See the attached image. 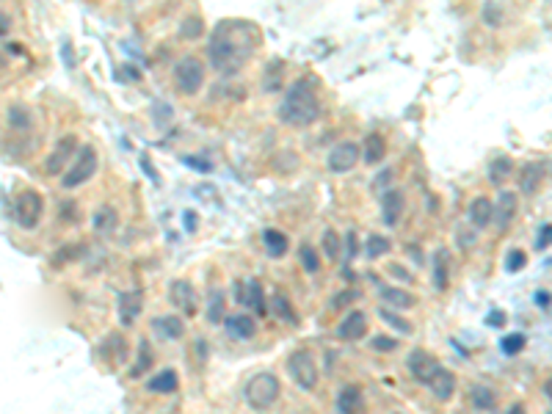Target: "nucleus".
I'll use <instances>...</instances> for the list:
<instances>
[{"mask_svg":"<svg viewBox=\"0 0 552 414\" xmlns=\"http://www.w3.org/2000/svg\"><path fill=\"white\" fill-rule=\"evenodd\" d=\"M257 39V28H252L249 23L240 20H224L210 31V42H207V56L213 69L232 75L240 66L246 64L252 47Z\"/></svg>","mask_w":552,"mask_h":414,"instance_id":"obj_1","label":"nucleus"},{"mask_svg":"<svg viewBox=\"0 0 552 414\" xmlns=\"http://www.w3.org/2000/svg\"><path fill=\"white\" fill-rule=\"evenodd\" d=\"M279 119L282 125L295 130L312 128L318 119H321V97H318V89L312 80H295L288 95L279 105Z\"/></svg>","mask_w":552,"mask_h":414,"instance_id":"obj_2","label":"nucleus"},{"mask_svg":"<svg viewBox=\"0 0 552 414\" xmlns=\"http://www.w3.org/2000/svg\"><path fill=\"white\" fill-rule=\"evenodd\" d=\"M279 392H282V382H279L274 373L262 370V373H254V376L246 382L243 398H246V403H249L252 409L265 412V409H271V406L276 403Z\"/></svg>","mask_w":552,"mask_h":414,"instance_id":"obj_3","label":"nucleus"},{"mask_svg":"<svg viewBox=\"0 0 552 414\" xmlns=\"http://www.w3.org/2000/svg\"><path fill=\"white\" fill-rule=\"evenodd\" d=\"M97 150L94 147H89V144H83L80 150H78V155L75 160L69 163V169L64 171V177H61V185H64L66 191H75V188H80L83 183H89L92 177H94V171H97Z\"/></svg>","mask_w":552,"mask_h":414,"instance_id":"obj_4","label":"nucleus"},{"mask_svg":"<svg viewBox=\"0 0 552 414\" xmlns=\"http://www.w3.org/2000/svg\"><path fill=\"white\" fill-rule=\"evenodd\" d=\"M171 78H174V89L180 95L194 97L199 95V89L204 86V64L196 59V56H185L180 59L174 69H171Z\"/></svg>","mask_w":552,"mask_h":414,"instance_id":"obj_5","label":"nucleus"},{"mask_svg":"<svg viewBox=\"0 0 552 414\" xmlns=\"http://www.w3.org/2000/svg\"><path fill=\"white\" fill-rule=\"evenodd\" d=\"M288 373L295 382V386H301L304 392H312L315 384H318V362H315V356L309 351L301 348L288 359Z\"/></svg>","mask_w":552,"mask_h":414,"instance_id":"obj_6","label":"nucleus"},{"mask_svg":"<svg viewBox=\"0 0 552 414\" xmlns=\"http://www.w3.org/2000/svg\"><path fill=\"white\" fill-rule=\"evenodd\" d=\"M42 213H44L42 193L31 191V188L17 193V199H14V219H17V224L23 229H33L39 224V219H42Z\"/></svg>","mask_w":552,"mask_h":414,"instance_id":"obj_7","label":"nucleus"},{"mask_svg":"<svg viewBox=\"0 0 552 414\" xmlns=\"http://www.w3.org/2000/svg\"><path fill=\"white\" fill-rule=\"evenodd\" d=\"M359 158H362V150H359L357 144H354V141H343V144H337V147L329 152L326 166H329L331 174H348V171L357 169Z\"/></svg>","mask_w":552,"mask_h":414,"instance_id":"obj_8","label":"nucleus"},{"mask_svg":"<svg viewBox=\"0 0 552 414\" xmlns=\"http://www.w3.org/2000/svg\"><path fill=\"white\" fill-rule=\"evenodd\" d=\"M78 135H64L59 144H56V150L47 155V160H44V171L47 174H61L64 169H69V163L75 160V155H78Z\"/></svg>","mask_w":552,"mask_h":414,"instance_id":"obj_9","label":"nucleus"},{"mask_svg":"<svg viewBox=\"0 0 552 414\" xmlns=\"http://www.w3.org/2000/svg\"><path fill=\"white\" fill-rule=\"evenodd\" d=\"M406 365H409V373L417 379V382H422L425 386H428V382L434 379V373L442 367L428 351H422V348H415L412 353H409V359H406Z\"/></svg>","mask_w":552,"mask_h":414,"instance_id":"obj_10","label":"nucleus"},{"mask_svg":"<svg viewBox=\"0 0 552 414\" xmlns=\"http://www.w3.org/2000/svg\"><path fill=\"white\" fill-rule=\"evenodd\" d=\"M517 205H520V196L514 191H500L497 196V205H494V219L491 221L497 224V232H505L508 224L514 221L517 216Z\"/></svg>","mask_w":552,"mask_h":414,"instance_id":"obj_11","label":"nucleus"},{"mask_svg":"<svg viewBox=\"0 0 552 414\" xmlns=\"http://www.w3.org/2000/svg\"><path fill=\"white\" fill-rule=\"evenodd\" d=\"M141 307H144V293L141 290H128L119 296L116 301V312H119V323L122 326H133L138 315H141Z\"/></svg>","mask_w":552,"mask_h":414,"instance_id":"obj_12","label":"nucleus"},{"mask_svg":"<svg viewBox=\"0 0 552 414\" xmlns=\"http://www.w3.org/2000/svg\"><path fill=\"white\" fill-rule=\"evenodd\" d=\"M171 301L191 318V315H196V290H194V285L188 282V279H174L171 282Z\"/></svg>","mask_w":552,"mask_h":414,"instance_id":"obj_13","label":"nucleus"},{"mask_svg":"<svg viewBox=\"0 0 552 414\" xmlns=\"http://www.w3.org/2000/svg\"><path fill=\"white\" fill-rule=\"evenodd\" d=\"M467 219L475 229H486L491 219H494V202L486 199V196H475L467 207Z\"/></svg>","mask_w":552,"mask_h":414,"instance_id":"obj_14","label":"nucleus"},{"mask_svg":"<svg viewBox=\"0 0 552 414\" xmlns=\"http://www.w3.org/2000/svg\"><path fill=\"white\" fill-rule=\"evenodd\" d=\"M364 331H367V315L364 312H348L343 323L337 326V334H340V340H348V343H354V340H362L364 337Z\"/></svg>","mask_w":552,"mask_h":414,"instance_id":"obj_15","label":"nucleus"},{"mask_svg":"<svg viewBox=\"0 0 552 414\" xmlns=\"http://www.w3.org/2000/svg\"><path fill=\"white\" fill-rule=\"evenodd\" d=\"M541 183H544V166L541 163L530 160V163H525L520 169V193L533 196V193L541 188Z\"/></svg>","mask_w":552,"mask_h":414,"instance_id":"obj_16","label":"nucleus"},{"mask_svg":"<svg viewBox=\"0 0 552 414\" xmlns=\"http://www.w3.org/2000/svg\"><path fill=\"white\" fill-rule=\"evenodd\" d=\"M403 207H406V196L403 191H387L384 193V199H381V221L387 224V226H395V224L400 221V216H403Z\"/></svg>","mask_w":552,"mask_h":414,"instance_id":"obj_17","label":"nucleus"},{"mask_svg":"<svg viewBox=\"0 0 552 414\" xmlns=\"http://www.w3.org/2000/svg\"><path fill=\"white\" fill-rule=\"evenodd\" d=\"M362 158H364L367 166H379L381 160L387 158V138L381 133H367L364 144H362Z\"/></svg>","mask_w":552,"mask_h":414,"instance_id":"obj_18","label":"nucleus"},{"mask_svg":"<svg viewBox=\"0 0 552 414\" xmlns=\"http://www.w3.org/2000/svg\"><path fill=\"white\" fill-rule=\"evenodd\" d=\"M428 389L434 392L436 401H450L455 392V373L453 370H448V367H439V370L434 373V379L428 382Z\"/></svg>","mask_w":552,"mask_h":414,"instance_id":"obj_19","label":"nucleus"},{"mask_svg":"<svg viewBox=\"0 0 552 414\" xmlns=\"http://www.w3.org/2000/svg\"><path fill=\"white\" fill-rule=\"evenodd\" d=\"M240 304H249V307H254V312L257 315H265V298H262V285L257 279H249V282H243V285H238V296H235Z\"/></svg>","mask_w":552,"mask_h":414,"instance_id":"obj_20","label":"nucleus"},{"mask_svg":"<svg viewBox=\"0 0 552 414\" xmlns=\"http://www.w3.org/2000/svg\"><path fill=\"white\" fill-rule=\"evenodd\" d=\"M362 406H364V395H362V389H359L357 384H348V386L340 389V395H337V412L359 414Z\"/></svg>","mask_w":552,"mask_h":414,"instance_id":"obj_21","label":"nucleus"},{"mask_svg":"<svg viewBox=\"0 0 552 414\" xmlns=\"http://www.w3.org/2000/svg\"><path fill=\"white\" fill-rule=\"evenodd\" d=\"M434 285L436 290H448L450 285V252L448 249H436L434 255Z\"/></svg>","mask_w":552,"mask_h":414,"instance_id":"obj_22","label":"nucleus"},{"mask_svg":"<svg viewBox=\"0 0 552 414\" xmlns=\"http://www.w3.org/2000/svg\"><path fill=\"white\" fill-rule=\"evenodd\" d=\"M224 326H227L229 337H235V340H249L257 331V323L249 315H232V318L224 320Z\"/></svg>","mask_w":552,"mask_h":414,"instance_id":"obj_23","label":"nucleus"},{"mask_svg":"<svg viewBox=\"0 0 552 414\" xmlns=\"http://www.w3.org/2000/svg\"><path fill=\"white\" fill-rule=\"evenodd\" d=\"M262 243H265V249H268V255L271 257H285L288 255V249H290L288 235L279 232V229H265V232H262Z\"/></svg>","mask_w":552,"mask_h":414,"instance_id":"obj_24","label":"nucleus"},{"mask_svg":"<svg viewBox=\"0 0 552 414\" xmlns=\"http://www.w3.org/2000/svg\"><path fill=\"white\" fill-rule=\"evenodd\" d=\"M470 403L475 406V409H481V412H489V409H494V403H497V392L486 386V384H475L472 389H470Z\"/></svg>","mask_w":552,"mask_h":414,"instance_id":"obj_25","label":"nucleus"},{"mask_svg":"<svg viewBox=\"0 0 552 414\" xmlns=\"http://www.w3.org/2000/svg\"><path fill=\"white\" fill-rule=\"evenodd\" d=\"M207 320L210 323H224L227 320V296L224 290H213L210 298H207Z\"/></svg>","mask_w":552,"mask_h":414,"instance_id":"obj_26","label":"nucleus"},{"mask_svg":"<svg viewBox=\"0 0 552 414\" xmlns=\"http://www.w3.org/2000/svg\"><path fill=\"white\" fill-rule=\"evenodd\" d=\"M94 229H97L99 235H111L114 229H116V224H119V213H116V207H111V205H102L97 213H94Z\"/></svg>","mask_w":552,"mask_h":414,"instance_id":"obj_27","label":"nucleus"},{"mask_svg":"<svg viewBox=\"0 0 552 414\" xmlns=\"http://www.w3.org/2000/svg\"><path fill=\"white\" fill-rule=\"evenodd\" d=\"M180 386V376L174 370H161L158 376H152L147 382V389L149 392H158V395H166V392H174Z\"/></svg>","mask_w":552,"mask_h":414,"instance_id":"obj_28","label":"nucleus"},{"mask_svg":"<svg viewBox=\"0 0 552 414\" xmlns=\"http://www.w3.org/2000/svg\"><path fill=\"white\" fill-rule=\"evenodd\" d=\"M271 307H274L276 318H282L285 323H290V326H298V315H295V310H293L290 298H288L282 290H276V293L271 296Z\"/></svg>","mask_w":552,"mask_h":414,"instance_id":"obj_29","label":"nucleus"},{"mask_svg":"<svg viewBox=\"0 0 552 414\" xmlns=\"http://www.w3.org/2000/svg\"><path fill=\"white\" fill-rule=\"evenodd\" d=\"M511 171H514V160L508 158V155H497V158L489 163V183L491 185H503Z\"/></svg>","mask_w":552,"mask_h":414,"instance_id":"obj_30","label":"nucleus"},{"mask_svg":"<svg viewBox=\"0 0 552 414\" xmlns=\"http://www.w3.org/2000/svg\"><path fill=\"white\" fill-rule=\"evenodd\" d=\"M155 329L161 334H166V340H180L183 331H185L183 318H177V315H161V318H155Z\"/></svg>","mask_w":552,"mask_h":414,"instance_id":"obj_31","label":"nucleus"},{"mask_svg":"<svg viewBox=\"0 0 552 414\" xmlns=\"http://www.w3.org/2000/svg\"><path fill=\"white\" fill-rule=\"evenodd\" d=\"M381 301L390 304V307H398V310L415 307V296H409V293L400 290V287H384V290H381Z\"/></svg>","mask_w":552,"mask_h":414,"instance_id":"obj_32","label":"nucleus"},{"mask_svg":"<svg viewBox=\"0 0 552 414\" xmlns=\"http://www.w3.org/2000/svg\"><path fill=\"white\" fill-rule=\"evenodd\" d=\"M321 252L326 255V260H340V252H343V238H340L334 229H326L324 232Z\"/></svg>","mask_w":552,"mask_h":414,"instance_id":"obj_33","label":"nucleus"},{"mask_svg":"<svg viewBox=\"0 0 552 414\" xmlns=\"http://www.w3.org/2000/svg\"><path fill=\"white\" fill-rule=\"evenodd\" d=\"M8 125L17 130H28L33 125V114L25 105H11L8 108Z\"/></svg>","mask_w":552,"mask_h":414,"instance_id":"obj_34","label":"nucleus"},{"mask_svg":"<svg viewBox=\"0 0 552 414\" xmlns=\"http://www.w3.org/2000/svg\"><path fill=\"white\" fill-rule=\"evenodd\" d=\"M298 260H301V265H304L307 274H318L321 271V252H315L309 243H304L298 249Z\"/></svg>","mask_w":552,"mask_h":414,"instance_id":"obj_35","label":"nucleus"},{"mask_svg":"<svg viewBox=\"0 0 552 414\" xmlns=\"http://www.w3.org/2000/svg\"><path fill=\"white\" fill-rule=\"evenodd\" d=\"M392 249L390 238H384V235H370L367 238V246H364V252L370 260H379V257H384L387 252Z\"/></svg>","mask_w":552,"mask_h":414,"instance_id":"obj_36","label":"nucleus"},{"mask_svg":"<svg viewBox=\"0 0 552 414\" xmlns=\"http://www.w3.org/2000/svg\"><path fill=\"white\" fill-rule=\"evenodd\" d=\"M202 33H204V23H202V17L191 14V17H185V20H183V25H180V36H183V39L194 42V39H199Z\"/></svg>","mask_w":552,"mask_h":414,"instance_id":"obj_37","label":"nucleus"},{"mask_svg":"<svg viewBox=\"0 0 552 414\" xmlns=\"http://www.w3.org/2000/svg\"><path fill=\"white\" fill-rule=\"evenodd\" d=\"M149 365H152V348H149V343L144 340V343H141V348H138V365L133 367V376H141Z\"/></svg>","mask_w":552,"mask_h":414,"instance_id":"obj_38","label":"nucleus"},{"mask_svg":"<svg viewBox=\"0 0 552 414\" xmlns=\"http://www.w3.org/2000/svg\"><path fill=\"white\" fill-rule=\"evenodd\" d=\"M500 348H503V353H508V356L520 353V351L525 348V334H508V337L500 343Z\"/></svg>","mask_w":552,"mask_h":414,"instance_id":"obj_39","label":"nucleus"},{"mask_svg":"<svg viewBox=\"0 0 552 414\" xmlns=\"http://www.w3.org/2000/svg\"><path fill=\"white\" fill-rule=\"evenodd\" d=\"M525 265H527V255L520 252V249H514V252L508 255V260H505V271H508V274H517V271L525 268Z\"/></svg>","mask_w":552,"mask_h":414,"instance_id":"obj_40","label":"nucleus"},{"mask_svg":"<svg viewBox=\"0 0 552 414\" xmlns=\"http://www.w3.org/2000/svg\"><path fill=\"white\" fill-rule=\"evenodd\" d=\"M279 72H282V69H279ZM279 72L274 75V61L268 64V69H265V80H262V89H265V92H276V89L282 86V75H279Z\"/></svg>","mask_w":552,"mask_h":414,"instance_id":"obj_41","label":"nucleus"},{"mask_svg":"<svg viewBox=\"0 0 552 414\" xmlns=\"http://www.w3.org/2000/svg\"><path fill=\"white\" fill-rule=\"evenodd\" d=\"M379 315H381V320H387V323H392V326H395L398 331H412V323H406V320H400V318H398V315H395V312H390L387 307H381V310H379Z\"/></svg>","mask_w":552,"mask_h":414,"instance_id":"obj_42","label":"nucleus"},{"mask_svg":"<svg viewBox=\"0 0 552 414\" xmlns=\"http://www.w3.org/2000/svg\"><path fill=\"white\" fill-rule=\"evenodd\" d=\"M183 163H185V166H191V169H196V171H204V174H207V171H213V163H210V160L196 158V155H185Z\"/></svg>","mask_w":552,"mask_h":414,"instance_id":"obj_43","label":"nucleus"},{"mask_svg":"<svg viewBox=\"0 0 552 414\" xmlns=\"http://www.w3.org/2000/svg\"><path fill=\"white\" fill-rule=\"evenodd\" d=\"M373 348L376 351H395L398 348V340H395V337H387V334H379V337L373 340Z\"/></svg>","mask_w":552,"mask_h":414,"instance_id":"obj_44","label":"nucleus"},{"mask_svg":"<svg viewBox=\"0 0 552 414\" xmlns=\"http://www.w3.org/2000/svg\"><path fill=\"white\" fill-rule=\"evenodd\" d=\"M552 243V224H547V226H541V232H539V241H536V246L539 249H547Z\"/></svg>","mask_w":552,"mask_h":414,"instance_id":"obj_45","label":"nucleus"},{"mask_svg":"<svg viewBox=\"0 0 552 414\" xmlns=\"http://www.w3.org/2000/svg\"><path fill=\"white\" fill-rule=\"evenodd\" d=\"M345 257H348V260L357 257V232H348V235H345Z\"/></svg>","mask_w":552,"mask_h":414,"instance_id":"obj_46","label":"nucleus"},{"mask_svg":"<svg viewBox=\"0 0 552 414\" xmlns=\"http://www.w3.org/2000/svg\"><path fill=\"white\" fill-rule=\"evenodd\" d=\"M357 296H354V290H345V293H340L337 298H334V307H345V304H351Z\"/></svg>","mask_w":552,"mask_h":414,"instance_id":"obj_47","label":"nucleus"},{"mask_svg":"<svg viewBox=\"0 0 552 414\" xmlns=\"http://www.w3.org/2000/svg\"><path fill=\"white\" fill-rule=\"evenodd\" d=\"M8 31H11V17L6 11H0V36H6Z\"/></svg>","mask_w":552,"mask_h":414,"instance_id":"obj_48","label":"nucleus"},{"mask_svg":"<svg viewBox=\"0 0 552 414\" xmlns=\"http://www.w3.org/2000/svg\"><path fill=\"white\" fill-rule=\"evenodd\" d=\"M550 301L552 298L547 290H539V293H536V304H539V307H550Z\"/></svg>","mask_w":552,"mask_h":414,"instance_id":"obj_49","label":"nucleus"},{"mask_svg":"<svg viewBox=\"0 0 552 414\" xmlns=\"http://www.w3.org/2000/svg\"><path fill=\"white\" fill-rule=\"evenodd\" d=\"M486 323L489 326H503V323H505V315H503V312H491Z\"/></svg>","mask_w":552,"mask_h":414,"instance_id":"obj_50","label":"nucleus"},{"mask_svg":"<svg viewBox=\"0 0 552 414\" xmlns=\"http://www.w3.org/2000/svg\"><path fill=\"white\" fill-rule=\"evenodd\" d=\"M544 395L550 398V403H552V373L547 376V382H544Z\"/></svg>","mask_w":552,"mask_h":414,"instance_id":"obj_51","label":"nucleus"},{"mask_svg":"<svg viewBox=\"0 0 552 414\" xmlns=\"http://www.w3.org/2000/svg\"><path fill=\"white\" fill-rule=\"evenodd\" d=\"M185 226H196V216H194V213H185Z\"/></svg>","mask_w":552,"mask_h":414,"instance_id":"obj_52","label":"nucleus"},{"mask_svg":"<svg viewBox=\"0 0 552 414\" xmlns=\"http://www.w3.org/2000/svg\"><path fill=\"white\" fill-rule=\"evenodd\" d=\"M392 271H395V276H400V279H409V274H406V271H403V268H398V265H395V268H392Z\"/></svg>","mask_w":552,"mask_h":414,"instance_id":"obj_53","label":"nucleus"},{"mask_svg":"<svg viewBox=\"0 0 552 414\" xmlns=\"http://www.w3.org/2000/svg\"><path fill=\"white\" fill-rule=\"evenodd\" d=\"M508 414H525V406H522V403H517V406H514V409H511Z\"/></svg>","mask_w":552,"mask_h":414,"instance_id":"obj_54","label":"nucleus"}]
</instances>
